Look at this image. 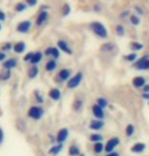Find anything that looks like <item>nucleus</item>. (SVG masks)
Instances as JSON below:
<instances>
[{"label":"nucleus","instance_id":"obj_1","mask_svg":"<svg viewBox=\"0 0 149 156\" xmlns=\"http://www.w3.org/2000/svg\"><path fill=\"white\" fill-rule=\"evenodd\" d=\"M89 29L100 39H106L108 36L106 28L100 22H92L89 23Z\"/></svg>","mask_w":149,"mask_h":156},{"label":"nucleus","instance_id":"obj_2","mask_svg":"<svg viewBox=\"0 0 149 156\" xmlns=\"http://www.w3.org/2000/svg\"><path fill=\"white\" fill-rule=\"evenodd\" d=\"M45 110L41 105H32L29 107V109L27 111V115L29 119H33V120H40L44 116Z\"/></svg>","mask_w":149,"mask_h":156},{"label":"nucleus","instance_id":"obj_3","mask_svg":"<svg viewBox=\"0 0 149 156\" xmlns=\"http://www.w3.org/2000/svg\"><path fill=\"white\" fill-rule=\"evenodd\" d=\"M84 79V75L82 72H79L77 73H75L74 76H72L69 79V81L66 82V88L69 90H74L76 88H78L81 85L82 81Z\"/></svg>","mask_w":149,"mask_h":156},{"label":"nucleus","instance_id":"obj_4","mask_svg":"<svg viewBox=\"0 0 149 156\" xmlns=\"http://www.w3.org/2000/svg\"><path fill=\"white\" fill-rule=\"evenodd\" d=\"M134 69L137 70H149V55L145 54L138 58L133 64Z\"/></svg>","mask_w":149,"mask_h":156},{"label":"nucleus","instance_id":"obj_5","mask_svg":"<svg viewBox=\"0 0 149 156\" xmlns=\"http://www.w3.org/2000/svg\"><path fill=\"white\" fill-rule=\"evenodd\" d=\"M121 144V139L119 137H112L106 141V143L104 144V152L109 153L112 151H115L116 147L119 146Z\"/></svg>","mask_w":149,"mask_h":156},{"label":"nucleus","instance_id":"obj_6","mask_svg":"<svg viewBox=\"0 0 149 156\" xmlns=\"http://www.w3.org/2000/svg\"><path fill=\"white\" fill-rule=\"evenodd\" d=\"M105 122L103 119H93L89 122L88 128L89 129H91L93 132H99L104 128Z\"/></svg>","mask_w":149,"mask_h":156},{"label":"nucleus","instance_id":"obj_7","mask_svg":"<svg viewBox=\"0 0 149 156\" xmlns=\"http://www.w3.org/2000/svg\"><path fill=\"white\" fill-rule=\"evenodd\" d=\"M57 48L59 51H62L63 53L68 55H73L74 54V50L72 49V47L69 46V44L65 40H58L57 41Z\"/></svg>","mask_w":149,"mask_h":156},{"label":"nucleus","instance_id":"obj_8","mask_svg":"<svg viewBox=\"0 0 149 156\" xmlns=\"http://www.w3.org/2000/svg\"><path fill=\"white\" fill-rule=\"evenodd\" d=\"M69 135V129L66 128H62V129H58V132L56 133V135H55V138H56V143L63 144L66 140H68Z\"/></svg>","mask_w":149,"mask_h":156},{"label":"nucleus","instance_id":"obj_9","mask_svg":"<svg viewBox=\"0 0 149 156\" xmlns=\"http://www.w3.org/2000/svg\"><path fill=\"white\" fill-rule=\"evenodd\" d=\"M91 111H92V114L95 119H104L105 117V109H103L102 107L98 106L97 104H93L92 107H91Z\"/></svg>","mask_w":149,"mask_h":156},{"label":"nucleus","instance_id":"obj_10","mask_svg":"<svg viewBox=\"0 0 149 156\" xmlns=\"http://www.w3.org/2000/svg\"><path fill=\"white\" fill-rule=\"evenodd\" d=\"M71 76H72V69H61L57 73V80L60 83H63V82H68Z\"/></svg>","mask_w":149,"mask_h":156},{"label":"nucleus","instance_id":"obj_11","mask_svg":"<svg viewBox=\"0 0 149 156\" xmlns=\"http://www.w3.org/2000/svg\"><path fill=\"white\" fill-rule=\"evenodd\" d=\"M45 56L47 57H52V59H58L60 57V51L58 50L57 47H48L44 50V53Z\"/></svg>","mask_w":149,"mask_h":156},{"label":"nucleus","instance_id":"obj_12","mask_svg":"<svg viewBox=\"0 0 149 156\" xmlns=\"http://www.w3.org/2000/svg\"><path fill=\"white\" fill-rule=\"evenodd\" d=\"M31 28H32V22H31V20H23V22L17 23L16 31L19 32V33L26 34V33H28V32L31 30Z\"/></svg>","mask_w":149,"mask_h":156},{"label":"nucleus","instance_id":"obj_13","mask_svg":"<svg viewBox=\"0 0 149 156\" xmlns=\"http://www.w3.org/2000/svg\"><path fill=\"white\" fill-rule=\"evenodd\" d=\"M146 150V144L143 142H136L134 143L130 148V151L134 154H141Z\"/></svg>","mask_w":149,"mask_h":156},{"label":"nucleus","instance_id":"obj_14","mask_svg":"<svg viewBox=\"0 0 149 156\" xmlns=\"http://www.w3.org/2000/svg\"><path fill=\"white\" fill-rule=\"evenodd\" d=\"M48 97L52 101H59L62 98V92L58 88H51L48 91Z\"/></svg>","mask_w":149,"mask_h":156},{"label":"nucleus","instance_id":"obj_15","mask_svg":"<svg viewBox=\"0 0 149 156\" xmlns=\"http://www.w3.org/2000/svg\"><path fill=\"white\" fill-rule=\"evenodd\" d=\"M146 84H147L146 83V78H144V76H134L132 80V85L136 89H142Z\"/></svg>","mask_w":149,"mask_h":156},{"label":"nucleus","instance_id":"obj_16","mask_svg":"<svg viewBox=\"0 0 149 156\" xmlns=\"http://www.w3.org/2000/svg\"><path fill=\"white\" fill-rule=\"evenodd\" d=\"M48 16H49V14H48L47 10H41L40 13L38 14V16H37L36 26H38V27H41V26L44 25V23L47 22Z\"/></svg>","mask_w":149,"mask_h":156},{"label":"nucleus","instance_id":"obj_17","mask_svg":"<svg viewBox=\"0 0 149 156\" xmlns=\"http://www.w3.org/2000/svg\"><path fill=\"white\" fill-rule=\"evenodd\" d=\"M63 147H65V145H63V144L55 143V144H53V145L50 147V148H49L48 154L50 155V156H57L61 151H62Z\"/></svg>","mask_w":149,"mask_h":156},{"label":"nucleus","instance_id":"obj_18","mask_svg":"<svg viewBox=\"0 0 149 156\" xmlns=\"http://www.w3.org/2000/svg\"><path fill=\"white\" fill-rule=\"evenodd\" d=\"M84 104H85L84 99L81 98V97H78V98H76L74 100V102H73L72 108L75 112H80V111H82V109H83Z\"/></svg>","mask_w":149,"mask_h":156},{"label":"nucleus","instance_id":"obj_19","mask_svg":"<svg viewBox=\"0 0 149 156\" xmlns=\"http://www.w3.org/2000/svg\"><path fill=\"white\" fill-rule=\"evenodd\" d=\"M17 66V59L16 58H7V59H5L3 62H2V67L5 69H9L11 70L14 67H16Z\"/></svg>","mask_w":149,"mask_h":156},{"label":"nucleus","instance_id":"obj_20","mask_svg":"<svg viewBox=\"0 0 149 156\" xmlns=\"http://www.w3.org/2000/svg\"><path fill=\"white\" fill-rule=\"evenodd\" d=\"M116 49V46L115 43L112 42H107V43H104L101 45V48L100 50L102 52H105V53H112V51H115Z\"/></svg>","mask_w":149,"mask_h":156},{"label":"nucleus","instance_id":"obj_21","mask_svg":"<svg viewBox=\"0 0 149 156\" xmlns=\"http://www.w3.org/2000/svg\"><path fill=\"white\" fill-rule=\"evenodd\" d=\"M42 58H43V52L36 51V52H34L33 57H32V59L30 60V63L32 64V66H37L38 63L41 62Z\"/></svg>","mask_w":149,"mask_h":156},{"label":"nucleus","instance_id":"obj_22","mask_svg":"<svg viewBox=\"0 0 149 156\" xmlns=\"http://www.w3.org/2000/svg\"><path fill=\"white\" fill-rule=\"evenodd\" d=\"M13 51L17 54H22L24 53V51L26 50V43L23 42V41H20V42H16L14 45L12 46Z\"/></svg>","mask_w":149,"mask_h":156},{"label":"nucleus","instance_id":"obj_23","mask_svg":"<svg viewBox=\"0 0 149 156\" xmlns=\"http://www.w3.org/2000/svg\"><path fill=\"white\" fill-rule=\"evenodd\" d=\"M38 75H39V67L37 66H32L30 69H28V78L30 79V80L36 79Z\"/></svg>","mask_w":149,"mask_h":156},{"label":"nucleus","instance_id":"obj_24","mask_svg":"<svg viewBox=\"0 0 149 156\" xmlns=\"http://www.w3.org/2000/svg\"><path fill=\"white\" fill-rule=\"evenodd\" d=\"M33 95H34V99L35 101L38 105L40 104H43V103L45 102V98H44V95H43L42 93H41L40 90H35L33 92Z\"/></svg>","mask_w":149,"mask_h":156},{"label":"nucleus","instance_id":"obj_25","mask_svg":"<svg viewBox=\"0 0 149 156\" xmlns=\"http://www.w3.org/2000/svg\"><path fill=\"white\" fill-rule=\"evenodd\" d=\"M57 69V61L55 59H50L48 60L45 64V70L48 73H52L54 72L55 69Z\"/></svg>","mask_w":149,"mask_h":156},{"label":"nucleus","instance_id":"obj_26","mask_svg":"<svg viewBox=\"0 0 149 156\" xmlns=\"http://www.w3.org/2000/svg\"><path fill=\"white\" fill-rule=\"evenodd\" d=\"M68 153L69 156H79L81 154V149L80 147L77 146L76 144H73L69 147V150H68Z\"/></svg>","mask_w":149,"mask_h":156},{"label":"nucleus","instance_id":"obj_27","mask_svg":"<svg viewBox=\"0 0 149 156\" xmlns=\"http://www.w3.org/2000/svg\"><path fill=\"white\" fill-rule=\"evenodd\" d=\"M10 78H11V70L5 69H2L0 70V81L1 82H6L8 80H10Z\"/></svg>","mask_w":149,"mask_h":156},{"label":"nucleus","instance_id":"obj_28","mask_svg":"<svg viewBox=\"0 0 149 156\" xmlns=\"http://www.w3.org/2000/svg\"><path fill=\"white\" fill-rule=\"evenodd\" d=\"M93 152L96 155H99L101 153L104 152V144L102 142H97V143H93Z\"/></svg>","mask_w":149,"mask_h":156},{"label":"nucleus","instance_id":"obj_29","mask_svg":"<svg viewBox=\"0 0 149 156\" xmlns=\"http://www.w3.org/2000/svg\"><path fill=\"white\" fill-rule=\"evenodd\" d=\"M135 131H136L135 126H134L133 123H128V125L126 126V128H125V135H126V137H127V138H131L134 134H135Z\"/></svg>","mask_w":149,"mask_h":156},{"label":"nucleus","instance_id":"obj_30","mask_svg":"<svg viewBox=\"0 0 149 156\" xmlns=\"http://www.w3.org/2000/svg\"><path fill=\"white\" fill-rule=\"evenodd\" d=\"M102 140H103V136H102L101 134L97 133V132H95V133H92L89 136V141H90V142H92V143L102 142Z\"/></svg>","mask_w":149,"mask_h":156},{"label":"nucleus","instance_id":"obj_31","mask_svg":"<svg viewBox=\"0 0 149 156\" xmlns=\"http://www.w3.org/2000/svg\"><path fill=\"white\" fill-rule=\"evenodd\" d=\"M95 103L98 105V106L103 108V109H105L106 107H108V105H109L108 100H107L106 98H104V97H98V98L96 99Z\"/></svg>","mask_w":149,"mask_h":156},{"label":"nucleus","instance_id":"obj_32","mask_svg":"<svg viewBox=\"0 0 149 156\" xmlns=\"http://www.w3.org/2000/svg\"><path fill=\"white\" fill-rule=\"evenodd\" d=\"M130 48L131 50H133V52H137V51H141L144 48V45L139 42H132L130 44Z\"/></svg>","mask_w":149,"mask_h":156},{"label":"nucleus","instance_id":"obj_33","mask_svg":"<svg viewBox=\"0 0 149 156\" xmlns=\"http://www.w3.org/2000/svg\"><path fill=\"white\" fill-rule=\"evenodd\" d=\"M124 59L126 61H129V62H135L138 59V55H137L136 52H132V53H129L124 56Z\"/></svg>","mask_w":149,"mask_h":156},{"label":"nucleus","instance_id":"obj_34","mask_svg":"<svg viewBox=\"0 0 149 156\" xmlns=\"http://www.w3.org/2000/svg\"><path fill=\"white\" fill-rule=\"evenodd\" d=\"M115 33L119 37L124 36V35L126 34V29H125L124 26L121 25V23H119V25H116L115 26Z\"/></svg>","mask_w":149,"mask_h":156},{"label":"nucleus","instance_id":"obj_35","mask_svg":"<svg viewBox=\"0 0 149 156\" xmlns=\"http://www.w3.org/2000/svg\"><path fill=\"white\" fill-rule=\"evenodd\" d=\"M61 13H62L63 16H66L71 13V6H69V4H68V3L63 4L62 8H61Z\"/></svg>","mask_w":149,"mask_h":156},{"label":"nucleus","instance_id":"obj_36","mask_svg":"<svg viewBox=\"0 0 149 156\" xmlns=\"http://www.w3.org/2000/svg\"><path fill=\"white\" fill-rule=\"evenodd\" d=\"M12 44L11 43H9V42H5V43H3L1 45V51L2 52H7V51H10L11 49H12Z\"/></svg>","mask_w":149,"mask_h":156},{"label":"nucleus","instance_id":"obj_37","mask_svg":"<svg viewBox=\"0 0 149 156\" xmlns=\"http://www.w3.org/2000/svg\"><path fill=\"white\" fill-rule=\"evenodd\" d=\"M26 8H27V4L24 3V2H20V3H17L16 5V7H14V9L17 12H22V11L26 10Z\"/></svg>","mask_w":149,"mask_h":156},{"label":"nucleus","instance_id":"obj_38","mask_svg":"<svg viewBox=\"0 0 149 156\" xmlns=\"http://www.w3.org/2000/svg\"><path fill=\"white\" fill-rule=\"evenodd\" d=\"M130 23H132L133 26H138L140 23V19L136 14H132V16H130Z\"/></svg>","mask_w":149,"mask_h":156},{"label":"nucleus","instance_id":"obj_39","mask_svg":"<svg viewBox=\"0 0 149 156\" xmlns=\"http://www.w3.org/2000/svg\"><path fill=\"white\" fill-rule=\"evenodd\" d=\"M17 120H19V122H20V125L16 122V128H17V129H19V131H22V132H25L26 131V122L22 119H19Z\"/></svg>","mask_w":149,"mask_h":156},{"label":"nucleus","instance_id":"obj_40","mask_svg":"<svg viewBox=\"0 0 149 156\" xmlns=\"http://www.w3.org/2000/svg\"><path fill=\"white\" fill-rule=\"evenodd\" d=\"M33 54H34V52H28V53L25 55L24 60L28 61V62H30V60L32 59V57H33Z\"/></svg>","mask_w":149,"mask_h":156},{"label":"nucleus","instance_id":"obj_41","mask_svg":"<svg viewBox=\"0 0 149 156\" xmlns=\"http://www.w3.org/2000/svg\"><path fill=\"white\" fill-rule=\"evenodd\" d=\"M135 10H136L137 14H139V16H144V10H143L140 6H138V5L135 6Z\"/></svg>","mask_w":149,"mask_h":156},{"label":"nucleus","instance_id":"obj_42","mask_svg":"<svg viewBox=\"0 0 149 156\" xmlns=\"http://www.w3.org/2000/svg\"><path fill=\"white\" fill-rule=\"evenodd\" d=\"M38 0H26V3H27V5H29V6H35V5L37 4Z\"/></svg>","mask_w":149,"mask_h":156},{"label":"nucleus","instance_id":"obj_43","mask_svg":"<svg viewBox=\"0 0 149 156\" xmlns=\"http://www.w3.org/2000/svg\"><path fill=\"white\" fill-rule=\"evenodd\" d=\"M104 156H121L119 151H112V152H109V153H106Z\"/></svg>","mask_w":149,"mask_h":156},{"label":"nucleus","instance_id":"obj_44","mask_svg":"<svg viewBox=\"0 0 149 156\" xmlns=\"http://www.w3.org/2000/svg\"><path fill=\"white\" fill-rule=\"evenodd\" d=\"M3 141H4V132L3 129L0 128V145L3 143Z\"/></svg>","mask_w":149,"mask_h":156},{"label":"nucleus","instance_id":"obj_45","mask_svg":"<svg viewBox=\"0 0 149 156\" xmlns=\"http://www.w3.org/2000/svg\"><path fill=\"white\" fill-rule=\"evenodd\" d=\"M48 137H49V140H50V143L53 145V144H55L56 143V138H55V136L54 135H48Z\"/></svg>","mask_w":149,"mask_h":156},{"label":"nucleus","instance_id":"obj_46","mask_svg":"<svg viewBox=\"0 0 149 156\" xmlns=\"http://www.w3.org/2000/svg\"><path fill=\"white\" fill-rule=\"evenodd\" d=\"M5 59H6V53L0 51V62H3Z\"/></svg>","mask_w":149,"mask_h":156},{"label":"nucleus","instance_id":"obj_47","mask_svg":"<svg viewBox=\"0 0 149 156\" xmlns=\"http://www.w3.org/2000/svg\"><path fill=\"white\" fill-rule=\"evenodd\" d=\"M143 93H149V84H146L144 87L142 88Z\"/></svg>","mask_w":149,"mask_h":156},{"label":"nucleus","instance_id":"obj_48","mask_svg":"<svg viewBox=\"0 0 149 156\" xmlns=\"http://www.w3.org/2000/svg\"><path fill=\"white\" fill-rule=\"evenodd\" d=\"M141 97L144 100H147V101H149V93H142Z\"/></svg>","mask_w":149,"mask_h":156},{"label":"nucleus","instance_id":"obj_49","mask_svg":"<svg viewBox=\"0 0 149 156\" xmlns=\"http://www.w3.org/2000/svg\"><path fill=\"white\" fill-rule=\"evenodd\" d=\"M5 17H6V16H5V13H4L2 10H0V22L4 20H5Z\"/></svg>","mask_w":149,"mask_h":156},{"label":"nucleus","instance_id":"obj_50","mask_svg":"<svg viewBox=\"0 0 149 156\" xmlns=\"http://www.w3.org/2000/svg\"><path fill=\"white\" fill-rule=\"evenodd\" d=\"M93 9H94L95 11H100L101 10V6L98 4H95L94 6H93Z\"/></svg>","mask_w":149,"mask_h":156},{"label":"nucleus","instance_id":"obj_51","mask_svg":"<svg viewBox=\"0 0 149 156\" xmlns=\"http://www.w3.org/2000/svg\"><path fill=\"white\" fill-rule=\"evenodd\" d=\"M128 16H129V11H126V12H122L121 14L122 19H126V17H128Z\"/></svg>","mask_w":149,"mask_h":156},{"label":"nucleus","instance_id":"obj_52","mask_svg":"<svg viewBox=\"0 0 149 156\" xmlns=\"http://www.w3.org/2000/svg\"><path fill=\"white\" fill-rule=\"evenodd\" d=\"M79 156H86V155H84V153H81V154L79 155Z\"/></svg>","mask_w":149,"mask_h":156},{"label":"nucleus","instance_id":"obj_53","mask_svg":"<svg viewBox=\"0 0 149 156\" xmlns=\"http://www.w3.org/2000/svg\"><path fill=\"white\" fill-rule=\"evenodd\" d=\"M1 28H2V26H1V23H0V30H1Z\"/></svg>","mask_w":149,"mask_h":156}]
</instances>
